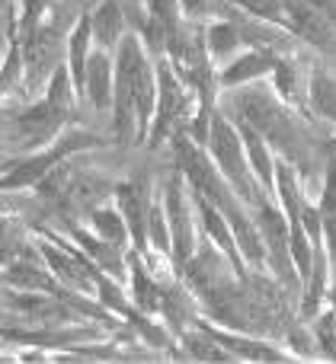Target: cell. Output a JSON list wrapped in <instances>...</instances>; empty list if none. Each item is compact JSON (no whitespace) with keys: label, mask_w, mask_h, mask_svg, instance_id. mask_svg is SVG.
Returning <instances> with one entry per match:
<instances>
[{"label":"cell","mask_w":336,"mask_h":364,"mask_svg":"<svg viewBox=\"0 0 336 364\" xmlns=\"http://www.w3.org/2000/svg\"><path fill=\"white\" fill-rule=\"evenodd\" d=\"M157 100H160V115H157V132H154V144H157L160 138L167 134V128H170L173 115L179 112V106H183V93H179V83H177V74L170 70V64H164L160 68V77H157Z\"/></svg>","instance_id":"obj_4"},{"label":"cell","mask_w":336,"mask_h":364,"mask_svg":"<svg viewBox=\"0 0 336 364\" xmlns=\"http://www.w3.org/2000/svg\"><path fill=\"white\" fill-rule=\"evenodd\" d=\"M308 4H311L317 13H324V16L336 26V0H308Z\"/></svg>","instance_id":"obj_24"},{"label":"cell","mask_w":336,"mask_h":364,"mask_svg":"<svg viewBox=\"0 0 336 364\" xmlns=\"http://www.w3.org/2000/svg\"><path fill=\"white\" fill-rule=\"evenodd\" d=\"M157 83L145 61L138 38H125L119 51V77H115V128L122 141H132L135 134H145V125L154 112Z\"/></svg>","instance_id":"obj_1"},{"label":"cell","mask_w":336,"mask_h":364,"mask_svg":"<svg viewBox=\"0 0 336 364\" xmlns=\"http://www.w3.org/2000/svg\"><path fill=\"white\" fill-rule=\"evenodd\" d=\"M151 16L173 36L177 32V19H179V0H151Z\"/></svg>","instance_id":"obj_19"},{"label":"cell","mask_w":336,"mask_h":364,"mask_svg":"<svg viewBox=\"0 0 336 364\" xmlns=\"http://www.w3.org/2000/svg\"><path fill=\"white\" fill-rule=\"evenodd\" d=\"M234 4L247 6V10H253L256 16H263V19H279V23H285V4H279V0H234Z\"/></svg>","instance_id":"obj_20"},{"label":"cell","mask_w":336,"mask_h":364,"mask_svg":"<svg viewBox=\"0 0 336 364\" xmlns=\"http://www.w3.org/2000/svg\"><path fill=\"white\" fill-rule=\"evenodd\" d=\"M237 45H241V32H237V26L231 23H215L209 32V48L215 51V55H228V51H234Z\"/></svg>","instance_id":"obj_15"},{"label":"cell","mask_w":336,"mask_h":364,"mask_svg":"<svg viewBox=\"0 0 336 364\" xmlns=\"http://www.w3.org/2000/svg\"><path fill=\"white\" fill-rule=\"evenodd\" d=\"M119 201H122V211L128 214L132 220V233L138 237V243H145V214H141V198L132 186H122L119 188Z\"/></svg>","instance_id":"obj_13"},{"label":"cell","mask_w":336,"mask_h":364,"mask_svg":"<svg viewBox=\"0 0 336 364\" xmlns=\"http://www.w3.org/2000/svg\"><path fill=\"white\" fill-rule=\"evenodd\" d=\"M211 151H215V164L241 192L250 195V176L243 166V154H241V138L231 132L228 122H215L211 125Z\"/></svg>","instance_id":"obj_2"},{"label":"cell","mask_w":336,"mask_h":364,"mask_svg":"<svg viewBox=\"0 0 336 364\" xmlns=\"http://www.w3.org/2000/svg\"><path fill=\"white\" fill-rule=\"evenodd\" d=\"M243 141H247V151H250V160L256 164V170H260V176L266 186H273V160H269V154H266V144L260 141V134L253 132L250 125H243Z\"/></svg>","instance_id":"obj_12"},{"label":"cell","mask_w":336,"mask_h":364,"mask_svg":"<svg viewBox=\"0 0 336 364\" xmlns=\"http://www.w3.org/2000/svg\"><path fill=\"white\" fill-rule=\"evenodd\" d=\"M48 102L51 106H58L61 112H68L70 106H74V100H70V80H68V68H58L55 80H51V90H48Z\"/></svg>","instance_id":"obj_18"},{"label":"cell","mask_w":336,"mask_h":364,"mask_svg":"<svg viewBox=\"0 0 336 364\" xmlns=\"http://www.w3.org/2000/svg\"><path fill=\"white\" fill-rule=\"evenodd\" d=\"M61 157V151H51V154H42V157H36V160H29V164H23L19 170H13L10 176H6L0 186H26V182H36V179H42L45 173H48V166L55 164V160Z\"/></svg>","instance_id":"obj_10"},{"label":"cell","mask_w":336,"mask_h":364,"mask_svg":"<svg viewBox=\"0 0 336 364\" xmlns=\"http://www.w3.org/2000/svg\"><path fill=\"white\" fill-rule=\"evenodd\" d=\"M285 19H292V29L298 32V36L311 38L314 45H333L336 42V26L330 19L324 16V13H317L311 4H285Z\"/></svg>","instance_id":"obj_3"},{"label":"cell","mask_w":336,"mask_h":364,"mask_svg":"<svg viewBox=\"0 0 336 364\" xmlns=\"http://www.w3.org/2000/svg\"><path fill=\"white\" fill-rule=\"evenodd\" d=\"M269 68H275V61L269 55H263V51H247V58H241L237 64H231L228 74L221 77V83L224 87H234V83L247 80V77H260L263 70H269Z\"/></svg>","instance_id":"obj_9"},{"label":"cell","mask_w":336,"mask_h":364,"mask_svg":"<svg viewBox=\"0 0 336 364\" xmlns=\"http://www.w3.org/2000/svg\"><path fill=\"white\" fill-rule=\"evenodd\" d=\"M324 211H336V166L330 170V179H327V192H324Z\"/></svg>","instance_id":"obj_23"},{"label":"cell","mask_w":336,"mask_h":364,"mask_svg":"<svg viewBox=\"0 0 336 364\" xmlns=\"http://www.w3.org/2000/svg\"><path fill=\"white\" fill-rule=\"evenodd\" d=\"M90 32H93V26L80 23L74 32V38H70V77H74L80 87H83V77H87V38H90Z\"/></svg>","instance_id":"obj_11"},{"label":"cell","mask_w":336,"mask_h":364,"mask_svg":"<svg viewBox=\"0 0 336 364\" xmlns=\"http://www.w3.org/2000/svg\"><path fill=\"white\" fill-rule=\"evenodd\" d=\"M93 36L100 38V45H115L122 36V10H119V0H106V4L96 10L93 16Z\"/></svg>","instance_id":"obj_8"},{"label":"cell","mask_w":336,"mask_h":364,"mask_svg":"<svg viewBox=\"0 0 336 364\" xmlns=\"http://www.w3.org/2000/svg\"><path fill=\"white\" fill-rule=\"evenodd\" d=\"M87 93L93 100L96 109H106L109 106V93H112V68H109V58L106 55H93L87 61Z\"/></svg>","instance_id":"obj_6"},{"label":"cell","mask_w":336,"mask_h":364,"mask_svg":"<svg viewBox=\"0 0 336 364\" xmlns=\"http://www.w3.org/2000/svg\"><path fill=\"white\" fill-rule=\"evenodd\" d=\"M234 233H237V243H241V250L247 252L253 262H263V243H260V237L253 233V227H250L243 218H234Z\"/></svg>","instance_id":"obj_17"},{"label":"cell","mask_w":336,"mask_h":364,"mask_svg":"<svg viewBox=\"0 0 336 364\" xmlns=\"http://www.w3.org/2000/svg\"><path fill=\"white\" fill-rule=\"evenodd\" d=\"M234 352H241V355H250L253 361H275L279 355L275 352H269V348H263V346H253V342H234V339H224Z\"/></svg>","instance_id":"obj_22"},{"label":"cell","mask_w":336,"mask_h":364,"mask_svg":"<svg viewBox=\"0 0 336 364\" xmlns=\"http://www.w3.org/2000/svg\"><path fill=\"white\" fill-rule=\"evenodd\" d=\"M314 102L320 106V112L336 119V80L327 74L314 77Z\"/></svg>","instance_id":"obj_16"},{"label":"cell","mask_w":336,"mask_h":364,"mask_svg":"<svg viewBox=\"0 0 336 364\" xmlns=\"http://www.w3.org/2000/svg\"><path fill=\"white\" fill-rule=\"evenodd\" d=\"M93 220H96V227H100V233L106 240H122V220H119L115 211H100Z\"/></svg>","instance_id":"obj_21"},{"label":"cell","mask_w":336,"mask_h":364,"mask_svg":"<svg viewBox=\"0 0 336 364\" xmlns=\"http://www.w3.org/2000/svg\"><path fill=\"white\" fill-rule=\"evenodd\" d=\"M64 122V112L58 106H51L48 100L42 102V106H36V109H29V112L19 119V128H23L26 134H29V141H38V138H45V134H51L58 125Z\"/></svg>","instance_id":"obj_7"},{"label":"cell","mask_w":336,"mask_h":364,"mask_svg":"<svg viewBox=\"0 0 336 364\" xmlns=\"http://www.w3.org/2000/svg\"><path fill=\"white\" fill-rule=\"evenodd\" d=\"M167 211H170L173 230H177V252H179V259H186L189 256V246H192V230H189V205H186V198H183L179 182H173L170 192H167Z\"/></svg>","instance_id":"obj_5"},{"label":"cell","mask_w":336,"mask_h":364,"mask_svg":"<svg viewBox=\"0 0 336 364\" xmlns=\"http://www.w3.org/2000/svg\"><path fill=\"white\" fill-rule=\"evenodd\" d=\"M202 218H205V224H209L211 237H215L218 243H224V250H228V259L237 265V246H234V240H231V233H228V227H224V220L218 218V211L211 208V201H202Z\"/></svg>","instance_id":"obj_14"},{"label":"cell","mask_w":336,"mask_h":364,"mask_svg":"<svg viewBox=\"0 0 336 364\" xmlns=\"http://www.w3.org/2000/svg\"><path fill=\"white\" fill-rule=\"evenodd\" d=\"M179 6L186 13H192V16H199V13H205L211 6V0H179Z\"/></svg>","instance_id":"obj_25"}]
</instances>
